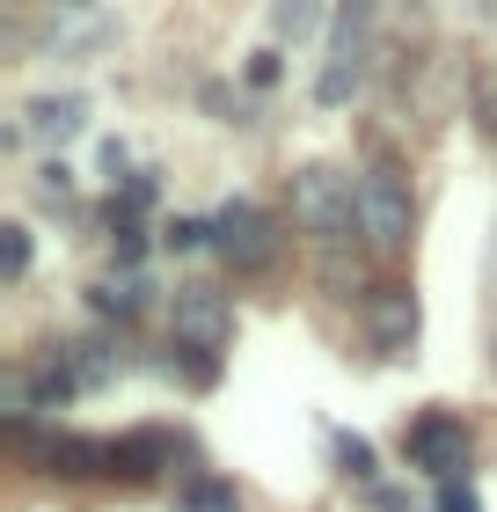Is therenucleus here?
Listing matches in <instances>:
<instances>
[{
    "mask_svg": "<svg viewBox=\"0 0 497 512\" xmlns=\"http://www.w3.org/2000/svg\"><path fill=\"white\" fill-rule=\"evenodd\" d=\"M366 59H373V8L359 0V8H344L337 22H329V59H322L315 103L322 110H344L351 96H359V81H366Z\"/></svg>",
    "mask_w": 497,
    "mask_h": 512,
    "instance_id": "423d86ee",
    "label": "nucleus"
},
{
    "mask_svg": "<svg viewBox=\"0 0 497 512\" xmlns=\"http://www.w3.org/2000/svg\"><path fill=\"white\" fill-rule=\"evenodd\" d=\"M81 125H88V96H74V88H66V96H37L22 110V132L30 139H74Z\"/></svg>",
    "mask_w": 497,
    "mask_h": 512,
    "instance_id": "9d476101",
    "label": "nucleus"
},
{
    "mask_svg": "<svg viewBox=\"0 0 497 512\" xmlns=\"http://www.w3.org/2000/svg\"><path fill=\"white\" fill-rule=\"evenodd\" d=\"M337 476L366 483V491H381V483H373V476H381V469H373V447H366L359 432H337Z\"/></svg>",
    "mask_w": 497,
    "mask_h": 512,
    "instance_id": "4468645a",
    "label": "nucleus"
},
{
    "mask_svg": "<svg viewBox=\"0 0 497 512\" xmlns=\"http://www.w3.org/2000/svg\"><path fill=\"white\" fill-rule=\"evenodd\" d=\"M417 330H424V315H417V293L410 286H373L366 293V337H373V352L381 359H410L417 352Z\"/></svg>",
    "mask_w": 497,
    "mask_h": 512,
    "instance_id": "0eeeda50",
    "label": "nucleus"
},
{
    "mask_svg": "<svg viewBox=\"0 0 497 512\" xmlns=\"http://www.w3.org/2000/svg\"><path fill=\"white\" fill-rule=\"evenodd\" d=\"M432 512H483V505H476L468 483H439V505H432Z\"/></svg>",
    "mask_w": 497,
    "mask_h": 512,
    "instance_id": "6ab92c4d",
    "label": "nucleus"
},
{
    "mask_svg": "<svg viewBox=\"0 0 497 512\" xmlns=\"http://www.w3.org/2000/svg\"><path fill=\"white\" fill-rule=\"evenodd\" d=\"M169 344H176V352H198V359H227V344H234V300L220 286H205V278L176 286V300H169Z\"/></svg>",
    "mask_w": 497,
    "mask_h": 512,
    "instance_id": "7ed1b4c3",
    "label": "nucleus"
},
{
    "mask_svg": "<svg viewBox=\"0 0 497 512\" xmlns=\"http://www.w3.org/2000/svg\"><path fill=\"white\" fill-rule=\"evenodd\" d=\"M468 118H476V132H483V139H497V74H483V81H476V96H468Z\"/></svg>",
    "mask_w": 497,
    "mask_h": 512,
    "instance_id": "dca6fc26",
    "label": "nucleus"
},
{
    "mask_svg": "<svg viewBox=\"0 0 497 512\" xmlns=\"http://www.w3.org/2000/svg\"><path fill=\"white\" fill-rule=\"evenodd\" d=\"M205 242H212V220H191V213L169 220V249H205Z\"/></svg>",
    "mask_w": 497,
    "mask_h": 512,
    "instance_id": "a211bd4d",
    "label": "nucleus"
},
{
    "mask_svg": "<svg viewBox=\"0 0 497 512\" xmlns=\"http://www.w3.org/2000/svg\"><path fill=\"white\" fill-rule=\"evenodd\" d=\"M37 198L66 205V198H74V169H66V161H44V169H37Z\"/></svg>",
    "mask_w": 497,
    "mask_h": 512,
    "instance_id": "f3484780",
    "label": "nucleus"
},
{
    "mask_svg": "<svg viewBox=\"0 0 497 512\" xmlns=\"http://www.w3.org/2000/svg\"><path fill=\"white\" fill-rule=\"evenodd\" d=\"M176 447L183 439L169 432V425H132V432H117L110 439V483H154L161 469H176Z\"/></svg>",
    "mask_w": 497,
    "mask_h": 512,
    "instance_id": "6e6552de",
    "label": "nucleus"
},
{
    "mask_svg": "<svg viewBox=\"0 0 497 512\" xmlns=\"http://www.w3.org/2000/svg\"><path fill=\"white\" fill-rule=\"evenodd\" d=\"M30 227H22V220H8V227H0V286H22V278H30Z\"/></svg>",
    "mask_w": 497,
    "mask_h": 512,
    "instance_id": "ddd939ff",
    "label": "nucleus"
},
{
    "mask_svg": "<svg viewBox=\"0 0 497 512\" xmlns=\"http://www.w3.org/2000/svg\"><path fill=\"white\" fill-rule=\"evenodd\" d=\"M271 30H278V37H315V30H322V8L286 0V8H271Z\"/></svg>",
    "mask_w": 497,
    "mask_h": 512,
    "instance_id": "2eb2a0df",
    "label": "nucleus"
},
{
    "mask_svg": "<svg viewBox=\"0 0 497 512\" xmlns=\"http://www.w3.org/2000/svg\"><path fill=\"white\" fill-rule=\"evenodd\" d=\"M402 461H410L417 476L432 483H468V461H476V439L454 410H424L410 417V432H402Z\"/></svg>",
    "mask_w": 497,
    "mask_h": 512,
    "instance_id": "39448f33",
    "label": "nucleus"
},
{
    "mask_svg": "<svg viewBox=\"0 0 497 512\" xmlns=\"http://www.w3.org/2000/svg\"><path fill=\"white\" fill-rule=\"evenodd\" d=\"M417 235V191H410V169L388 154H373L359 169V242L366 256H402Z\"/></svg>",
    "mask_w": 497,
    "mask_h": 512,
    "instance_id": "f03ea898",
    "label": "nucleus"
},
{
    "mask_svg": "<svg viewBox=\"0 0 497 512\" xmlns=\"http://www.w3.org/2000/svg\"><path fill=\"white\" fill-rule=\"evenodd\" d=\"M286 213H293L300 235L329 256V249H344L359 235V183H351L337 161H300L286 176Z\"/></svg>",
    "mask_w": 497,
    "mask_h": 512,
    "instance_id": "f257e3e1",
    "label": "nucleus"
},
{
    "mask_svg": "<svg viewBox=\"0 0 497 512\" xmlns=\"http://www.w3.org/2000/svg\"><path fill=\"white\" fill-rule=\"evenodd\" d=\"M52 366L66 374L74 395H96V388H110L125 374V352H117L110 337H74V344H52Z\"/></svg>",
    "mask_w": 497,
    "mask_h": 512,
    "instance_id": "1a4fd4ad",
    "label": "nucleus"
},
{
    "mask_svg": "<svg viewBox=\"0 0 497 512\" xmlns=\"http://www.w3.org/2000/svg\"><path fill=\"white\" fill-rule=\"evenodd\" d=\"M212 249H220V264L234 278H264L278 264V249H286V235H278V220L264 205L234 198V205H220V220H212Z\"/></svg>",
    "mask_w": 497,
    "mask_h": 512,
    "instance_id": "20e7f679",
    "label": "nucleus"
},
{
    "mask_svg": "<svg viewBox=\"0 0 497 512\" xmlns=\"http://www.w3.org/2000/svg\"><path fill=\"white\" fill-rule=\"evenodd\" d=\"M278 81V52H271V44H264V52H256L249 59V88H271Z\"/></svg>",
    "mask_w": 497,
    "mask_h": 512,
    "instance_id": "aec40b11",
    "label": "nucleus"
},
{
    "mask_svg": "<svg viewBox=\"0 0 497 512\" xmlns=\"http://www.w3.org/2000/svg\"><path fill=\"white\" fill-rule=\"evenodd\" d=\"M176 512H242V491H234L227 476H212V469H191L176 483Z\"/></svg>",
    "mask_w": 497,
    "mask_h": 512,
    "instance_id": "f8f14e48",
    "label": "nucleus"
},
{
    "mask_svg": "<svg viewBox=\"0 0 497 512\" xmlns=\"http://www.w3.org/2000/svg\"><path fill=\"white\" fill-rule=\"evenodd\" d=\"M88 308H96L103 322H139V315H147V278H139V271L96 278V286H88Z\"/></svg>",
    "mask_w": 497,
    "mask_h": 512,
    "instance_id": "9b49d317",
    "label": "nucleus"
}]
</instances>
